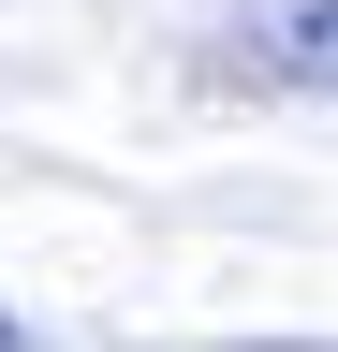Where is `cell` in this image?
<instances>
[{"instance_id": "cell-1", "label": "cell", "mask_w": 338, "mask_h": 352, "mask_svg": "<svg viewBox=\"0 0 338 352\" xmlns=\"http://www.w3.org/2000/svg\"><path fill=\"white\" fill-rule=\"evenodd\" d=\"M250 74H265V88H338V0L265 15V30H250Z\"/></svg>"}, {"instance_id": "cell-2", "label": "cell", "mask_w": 338, "mask_h": 352, "mask_svg": "<svg viewBox=\"0 0 338 352\" xmlns=\"http://www.w3.org/2000/svg\"><path fill=\"white\" fill-rule=\"evenodd\" d=\"M0 338H15V323H0Z\"/></svg>"}]
</instances>
